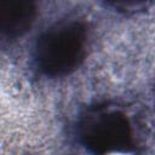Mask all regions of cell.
Wrapping results in <instances>:
<instances>
[{
	"label": "cell",
	"mask_w": 155,
	"mask_h": 155,
	"mask_svg": "<svg viewBox=\"0 0 155 155\" xmlns=\"http://www.w3.org/2000/svg\"><path fill=\"white\" fill-rule=\"evenodd\" d=\"M81 144L94 155H116L136 149V130L127 113L116 105L87 108L78 122Z\"/></svg>",
	"instance_id": "1"
},
{
	"label": "cell",
	"mask_w": 155,
	"mask_h": 155,
	"mask_svg": "<svg viewBox=\"0 0 155 155\" xmlns=\"http://www.w3.org/2000/svg\"><path fill=\"white\" fill-rule=\"evenodd\" d=\"M87 52V29L84 23L69 21L46 29L36 40L34 61L46 76H64L76 70Z\"/></svg>",
	"instance_id": "2"
},
{
	"label": "cell",
	"mask_w": 155,
	"mask_h": 155,
	"mask_svg": "<svg viewBox=\"0 0 155 155\" xmlns=\"http://www.w3.org/2000/svg\"><path fill=\"white\" fill-rule=\"evenodd\" d=\"M38 10L27 0H0V36L18 38L33 25Z\"/></svg>",
	"instance_id": "3"
},
{
	"label": "cell",
	"mask_w": 155,
	"mask_h": 155,
	"mask_svg": "<svg viewBox=\"0 0 155 155\" xmlns=\"http://www.w3.org/2000/svg\"><path fill=\"white\" fill-rule=\"evenodd\" d=\"M115 8H119V11L124 12H137L139 10H144L148 7V2H115L110 4Z\"/></svg>",
	"instance_id": "4"
}]
</instances>
